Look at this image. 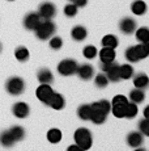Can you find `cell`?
Masks as SVG:
<instances>
[{
  "label": "cell",
  "instance_id": "1",
  "mask_svg": "<svg viewBox=\"0 0 149 151\" xmlns=\"http://www.w3.org/2000/svg\"><path fill=\"white\" fill-rule=\"evenodd\" d=\"M90 120L94 125H101L104 124L107 118V114L111 110V103L107 100H99L97 103L90 104Z\"/></svg>",
  "mask_w": 149,
  "mask_h": 151
},
{
  "label": "cell",
  "instance_id": "2",
  "mask_svg": "<svg viewBox=\"0 0 149 151\" xmlns=\"http://www.w3.org/2000/svg\"><path fill=\"white\" fill-rule=\"evenodd\" d=\"M73 139L76 142V145H79V147L82 151L89 150L92 145H93V135H92L89 129H87V127H79L74 132Z\"/></svg>",
  "mask_w": 149,
  "mask_h": 151
},
{
  "label": "cell",
  "instance_id": "3",
  "mask_svg": "<svg viewBox=\"0 0 149 151\" xmlns=\"http://www.w3.org/2000/svg\"><path fill=\"white\" fill-rule=\"evenodd\" d=\"M35 37L41 41H47L55 34L56 25L54 24L51 20H42L39 25L35 28Z\"/></svg>",
  "mask_w": 149,
  "mask_h": 151
},
{
  "label": "cell",
  "instance_id": "4",
  "mask_svg": "<svg viewBox=\"0 0 149 151\" xmlns=\"http://www.w3.org/2000/svg\"><path fill=\"white\" fill-rule=\"evenodd\" d=\"M5 89L9 95L12 96H20L21 93H24L25 91V82L24 79L18 76H12L7 80L5 83Z\"/></svg>",
  "mask_w": 149,
  "mask_h": 151
},
{
  "label": "cell",
  "instance_id": "5",
  "mask_svg": "<svg viewBox=\"0 0 149 151\" xmlns=\"http://www.w3.org/2000/svg\"><path fill=\"white\" fill-rule=\"evenodd\" d=\"M77 62L74 59H71V58H67V59H63L62 62H59L58 65V72L62 76H71V75H74L77 71Z\"/></svg>",
  "mask_w": 149,
  "mask_h": 151
},
{
  "label": "cell",
  "instance_id": "6",
  "mask_svg": "<svg viewBox=\"0 0 149 151\" xmlns=\"http://www.w3.org/2000/svg\"><path fill=\"white\" fill-rule=\"evenodd\" d=\"M53 95H54V91H53L50 84H41L35 91L37 99H38L41 103L46 104V105L48 104V101H50V99L53 97Z\"/></svg>",
  "mask_w": 149,
  "mask_h": 151
},
{
  "label": "cell",
  "instance_id": "7",
  "mask_svg": "<svg viewBox=\"0 0 149 151\" xmlns=\"http://www.w3.org/2000/svg\"><path fill=\"white\" fill-rule=\"evenodd\" d=\"M38 13L43 20H51V19H54L56 14V7L53 4V3L45 1L39 5Z\"/></svg>",
  "mask_w": 149,
  "mask_h": 151
},
{
  "label": "cell",
  "instance_id": "8",
  "mask_svg": "<svg viewBox=\"0 0 149 151\" xmlns=\"http://www.w3.org/2000/svg\"><path fill=\"white\" fill-rule=\"evenodd\" d=\"M42 20L43 19L39 16L38 12H30L24 17V28L28 30H35V28L38 27Z\"/></svg>",
  "mask_w": 149,
  "mask_h": 151
},
{
  "label": "cell",
  "instance_id": "9",
  "mask_svg": "<svg viewBox=\"0 0 149 151\" xmlns=\"http://www.w3.org/2000/svg\"><path fill=\"white\" fill-rule=\"evenodd\" d=\"M119 30L123 34H127V36L135 33V30H136V21L133 19H131V17H124L119 22Z\"/></svg>",
  "mask_w": 149,
  "mask_h": 151
},
{
  "label": "cell",
  "instance_id": "10",
  "mask_svg": "<svg viewBox=\"0 0 149 151\" xmlns=\"http://www.w3.org/2000/svg\"><path fill=\"white\" fill-rule=\"evenodd\" d=\"M12 113L17 118H26L30 113V108L26 103L24 101H18L12 106Z\"/></svg>",
  "mask_w": 149,
  "mask_h": 151
},
{
  "label": "cell",
  "instance_id": "11",
  "mask_svg": "<svg viewBox=\"0 0 149 151\" xmlns=\"http://www.w3.org/2000/svg\"><path fill=\"white\" fill-rule=\"evenodd\" d=\"M144 142V135L140 132H132L127 135V145L132 149H139Z\"/></svg>",
  "mask_w": 149,
  "mask_h": 151
},
{
  "label": "cell",
  "instance_id": "12",
  "mask_svg": "<svg viewBox=\"0 0 149 151\" xmlns=\"http://www.w3.org/2000/svg\"><path fill=\"white\" fill-rule=\"evenodd\" d=\"M76 74L81 80H90L94 75V67L92 65H81L77 67Z\"/></svg>",
  "mask_w": 149,
  "mask_h": 151
},
{
  "label": "cell",
  "instance_id": "13",
  "mask_svg": "<svg viewBox=\"0 0 149 151\" xmlns=\"http://www.w3.org/2000/svg\"><path fill=\"white\" fill-rule=\"evenodd\" d=\"M47 105L51 106V108L55 109V110H62L65 106V99L62 93H56V92H54L53 97L50 99V101H48Z\"/></svg>",
  "mask_w": 149,
  "mask_h": 151
},
{
  "label": "cell",
  "instance_id": "14",
  "mask_svg": "<svg viewBox=\"0 0 149 151\" xmlns=\"http://www.w3.org/2000/svg\"><path fill=\"white\" fill-rule=\"evenodd\" d=\"M116 57L115 49H110V47H102L99 50V60L102 63H107V62H114Z\"/></svg>",
  "mask_w": 149,
  "mask_h": 151
},
{
  "label": "cell",
  "instance_id": "15",
  "mask_svg": "<svg viewBox=\"0 0 149 151\" xmlns=\"http://www.w3.org/2000/svg\"><path fill=\"white\" fill-rule=\"evenodd\" d=\"M87 36H88V30H87V28L82 27V25H76V27L72 28V30H71V37L77 42L84 41V40L87 38Z\"/></svg>",
  "mask_w": 149,
  "mask_h": 151
},
{
  "label": "cell",
  "instance_id": "16",
  "mask_svg": "<svg viewBox=\"0 0 149 151\" xmlns=\"http://www.w3.org/2000/svg\"><path fill=\"white\" fill-rule=\"evenodd\" d=\"M37 79L41 84H51L54 82V75L48 68H41L37 74Z\"/></svg>",
  "mask_w": 149,
  "mask_h": 151
},
{
  "label": "cell",
  "instance_id": "17",
  "mask_svg": "<svg viewBox=\"0 0 149 151\" xmlns=\"http://www.w3.org/2000/svg\"><path fill=\"white\" fill-rule=\"evenodd\" d=\"M133 86L136 88H140V89H145L149 87V78L147 74L144 72H139L136 76L133 78Z\"/></svg>",
  "mask_w": 149,
  "mask_h": 151
},
{
  "label": "cell",
  "instance_id": "18",
  "mask_svg": "<svg viewBox=\"0 0 149 151\" xmlns=\"http://www.w3.org/2000/svg\"><path fill=\"white\" fill-rule=\"evenodd\" d=\"M131 11L136 16H143V14L147 13L148 7L145 4V1H143V0H135L132 4H131Z\"/></svg>",
  "mask_w": 149,
  "mask_h": 151
},
{
  "label": "cell",
  "instance_id": "19",
  "mask_svg": "<svg viewBox=\"0 0 149 151\" xmlns=\"http://www.w3.org/2000/svg\"><path fill=\"white\" fill-rule=\"evenodd\" d=\"M128 103H115L111 104V110L110 112L115 116L116 118H124L126 116V109H127Z\"/></svg>",
  "mask_w": 149,
  "mask_h": 151
},
{
  "label": "cell",
  "instance_id": "20",
  "mask_svg": "<svg viewBox=\"0 0 149 151\" xmlns=\"http://www.w3.org/2000/svg\"><path fill=\"white\" fill-rule=\"evenodd\" d=\"M128 100L132 101L135 104H141L143 101L145 100V92L144 89H140V88H135L130 92L128 95Z\"/></svg>",
  "mask_w": 149,
  "mask_h": 151
},
{
  "label": "cell",
  "instance_id": "21",
  "mask_svg": "<svg viewBox=\"0 0 149 151\" xmlns=\"http://www.w3.org/2000/svg\"><path fill=\"white\" fill-rule=\"evenodd\" d=\"M102 46L104 47H110V49H116L119 45V40L116 38V36L114 34H106V36L102 38Z\"/></svg>",
  "mask_w": 149,
  "mask_h": 151
},
{
  "label": "cell",
  "instance_id": "22",
  "mask_svg": "<svg viewBox=\"0 0 149 151\" xmlns=\"http://www.w3.org/2000/svg\"><path fill=\"white\" fill-rule=\"evenodd\" d=\"M0 143L4 147H12L16 143V141L13 139L12 134L9 133V130H4L0 133Z\"/></svg>",
  "mask_w": 149,
  "mask_h": 151
},
{
  "label": "cell",
  "instance_id": "23",
  "mask_svg": "<svg viewBox=\"0 0 149 151\" xmlns=\"http://www.w3.org/2000/svg\"><path fill=\"white\" fill-rule=\"evenodd\" d=\"M62 138H63L62 132L59 129H56V127H53V129H50L47 132V141L50 143H59L62 141Z\"/></svg>",
  "mask_w": 149,
  "mask_h": 151
},
{
  "label": "cell",
  "instance_id": "24",
  "mask_svg": "<svg viewBox=\"0 0 149 151\" xmlns=\"http://www.w3.org/2000/svg\"><path fill=\"white\" fill-rule=\"evenodd\" d=\"M106 76H107L109 82H113V83H116L120 80V75H119V65H114L113 67L110 70H107V71L105 72Z\"/></svg>",
  "mask_w": 149,
  "mask_h": 151
},
{
  "label": "cell",
  "instance_id": "25",
  "mask_svg": "<svg viewBox=\"0 0 149 151\" xmlns=\"http://www.w3.org/2000/svg\"><path fill=\"white\" fill-rule=\"evenodd\" d=\"M119 75L120 79L128 80L133 76V67L131 65H122L119 66Z\"/></svg>",
  "mask_w": 149,
  "mask_h": 151
},
{
  "label": "cell",
  "instance_id": "26",
  "mask_svg": "<svg viewBox=\"0 0 149 151\" xmlns=\"http://www.w3.org/2000/svg\"><path fill=\"white\" fill-rule=\"evenodd\" d=\"M15 57L18 62H26L30 57V53L25 46H18L15 50Z\"/></svg>",
  "mask_w": 149,
  "mask_h": 151
},
{
  "label": "cell",
  "instance_id": "27",
  "mask_svg": "<svg viewBox=\"0 0 149 151\" xmlns=\"http://www.w3.org/2000/svg\"><path fill=\"white\" fill-rule=\"evenodd\" d=\"M90 113H92L90 104H82V105H80L79 109H77V116L84 121L90 120Z\"/></svg>",
  "mask_w": 149,
  "mask_h": 151
},
{
  "label": "cell",
  "instance_id": "28",
  "mask_svg": "<svg viewBox=\"0 0 149 151\" xmlns=\"http://www.w3.org/2000/svg\"><path fill=\"white\" fill-rule=\"evenodd\" d=\"M9 133L12 134V137H13V139H15L16 142L22 141V139L25 138V129L22 126H20V125H15V126H12L9 129Z\"/></svg>",
  "mask_w": 149,
  "mask_h": 151
},
{
  "label": "cell",
  "instance_id": "29",
  "mask_svg": "<svg viewBox=\"0 0 149 151\" xmlns=\"http://www.w3.org/2000/svg\"><path fill=\"white\" fill-rule=\"evenodd\" d=\"M135 33H136V40L140 43H145L149 41V28L141 27V28L136 29Z\"/></svg>",
  "mask_w": 149,
  "mask_h": 151
},
{
  "label": "cell",
  "instance_id": "30",
  "mask_svg": "<svg viewBox=\"0 0 149 151\" xmlns=\"http://www.w3.org/2000/svg\"><path fill=\"white\" fill-rule=\"evenodd\" d=\"M126 59L128 60V62H131V63H136V62H139L140 60V58H139V55H137V51H136V47L135 46H130V47L126 50Z\"/></svg>",
  "mask_w": 149,
  "mask_h": 151
},
{
  "label": "cell",
  "instance_id": "31",
  "mask_svg": "<svg viewBox=\"0 0 149 151\" xmlns=\"http://www.w3.org/2000/svg\"><path fill=\"white\" fill-rule=\"evenodd\" d=\"M137 113H139V109H137V104L132 103V101H128L127 104V109H126V118H135L137 116Z\"/></svg>",
  "mask_w": 149,
  "mask_h": 151
},
{
  "label": "cell",
  "instance_id": "32",
  "mask_svg": "<svg viewBox=\"0 0 149 151\" xmlns=\"http://www.w3.org/2000/svg\"><path fill=\"white\" fill-rule=\"evenodd\" d=\"M110 83L107 79V76H106L105 72H101V74H97L96 78H94V84H96L98 88H105V87H107V84Z\"/></svg>",
  "mask_w": 149,
  "mask_h": 151
},
{
  "label": "cell",
  "instance_id": "33",
  "mask_svg": "<svg viewBox=\"0 0 149 151\" xmlns=\"http://www.w3.org/2000/svg\"><path fill=\"white\" fill-rule=\"evenodd\" d=\"M97 54H98V50H97V47L93 45H88L82 49V55H84L87 59H93V58L97 57Z\"/></svg>",
  "mask_w": 149,
  "mask_h": 151
},
{
  "label": "cell",
  "instance_id": "34",
  "mask_svg": "<svg viewBox=\"0 0 149 151\" xmlns=\"http://www.w3.org/2000/svg\"><path fill=\"white\" fill-rule=\"evenodd\" d=\"M48 45H50V47L53 49V50H59V49H62V46H63V40L58 36H54L50 38Z\"/></svg>",
  "mask_w": 149,
  "mask_h": 151
},
{
  "label": "cell",
  "instance_id": "35",
  "mask_svg": "<svg viewBox=\"0 0 149 151\" xmlns=\"http://www.w3.org/2000/svg\"><path fill=\"white\" fill-rule=\"evenodd\" d=\"M137 126H139V132L143 133V135L149 137V120H147V118L140 120L139 124H137Z\"/></svg>",
  "mask_w": 149,
  "mask_h": 151
},
{
  "label": "cell",
  "instance_id": "36",
  "mask_svg": "<svg viewBox=\"0 0 149 151\" xmlns=\"http://www.w3.org/2000/svg\"><path fill=\"white\" fill-rule=\"evenodd\" d=\"M77 9H79V8H77L74 4H67L64 7V14L67 17H74L77 13Z\"/></svg>",
  "mask_w": 149,
  "mask_h": 151
},
{
  "label": "cell",
  "instance_id": "37",
  "mask_svg": "<svg viewBox=\"0 0 149 151\" xmlns=\"http://www.w3.org/2000/svg\"><path fill=\"white\" fill-rule=\"evenodd\" d=\"M135 47H136V51H137V55H139L140 60H141V59H145V58L148 57V54H147V51H145L144 45H143V43H139V45H136Z\"/></svg>",
  "mask_w": 149,
  "mask_h": 151
},
{
  "label": "cell",
  "instance_id": "38",
  "mask_svg": "<svg viewBox=\"0 0 149 151\" xmlns=\"http://www.w3.org/2000/svg\"><path fill=\"white\" fill-rule=\"evenodd\" d=\"M114 65H115V60H114V62H107V63H102L101 62V66H99V67H101V70L104 72H106L107 70H110L111 67H113Z\"/></svg>",
  "mask_w": 149,
  "mask_h": 151
},
{
  "label": "cell",
  "instance_id": "39",
  "mask_svg": "<svg viewBox=\"0 0 149 151\" xmlns=\"http://www.w3.org/2000/svg\"><path fill=\"white\" fill-rule=\"evenodd\" d=\"M87 3H88V0H74L73 4L76 5L77 8H82V7H85V5H87Z\"/></svg>",
  "mask_w": 149,
  "mask_h": 151
},
{
  "label": "cell",
  "instance_id": "40",
  "mask_svg": "<svg viewBox=\"0 0 149 151\" xmlns=\"http://www.w3.org/2000/svg\"><path fill=\"white\" fill-rule=\"evenodd\" d=\"M143 116H144V118L149 120V105H147L144 108V110H143Z\"/></svg>",
  "mask_w": 149,
  "mask_h": 151
},
{
  "label": "cell",
  "instance_id": "41",
  "mask_svg": "<svg viewBox=\"0 0 149 151\" xmlns=\"http://www.w3.org/2000/svg\"><path fill=\"white\" fill-rule=\"evenodd\" d=\"M68 150L70 151H73V150H77V151H82L81 149L79 147V145H72V146H68Z\"/></svg>",
  "mask_w": 149,
  "mask_h": 151
},
{
  "label": "cell",
  "instance_id": "42",
  "mask_svg": "<svg viewBox=\"0 0 149 151\" xmlns=\"http://www.w3.org/2000/svg\"><path fill=\"white\" fill-rule=\"evenodd\" d=\"M143 45H144V49H145V51H147V54L149 55V41L145 42V43H143Z\"/></svg>",
  "mask_w": 149,
  "mask_h": 151
},
{
  "label": "cell",
  "instance_id": "43",
  "mask_svg": "<svg viewBox=\"0 0 149 151\" xmlns=\"http://www.w3.org/2000/svg\"><path fill=\"white\" fill-rule=\"evenodd\" d=\"M0 53H1V43H0Z\"/></svg>",
  "mask_w": 149,
  "mask_h": 151
},
{
  "label": "cell",
  "instance_id": "44",
  "mask_svg": "<svg viewBox=\"0 0 149 151\" xmlns=\"http://www.w3.org/2000/svg\"><path fill=\"white\" fill-rule=\"evenodd\" d=\"M8 1H15V0H8Z\"/></svg>",
  "mask_w": 149,
  "mask_h": 151
},
{
  "label": "cell",
  "instance_id": "45",
  "mask_svg": "<svg viewBox=\"0 0 149 151\" xmlns=\"http://www.w3.org/2000/svg\"><path fill=\"white\" fill-rule=\"evenodd\" d=\"M70 1H72V3H73V1H74V0H70Z\"/></svg>",
  "mask_w": 149,
  "mask_h": 151
}]
</instances>
